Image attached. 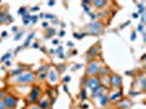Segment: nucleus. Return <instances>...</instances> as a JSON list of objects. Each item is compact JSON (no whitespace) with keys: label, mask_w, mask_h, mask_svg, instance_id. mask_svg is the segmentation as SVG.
<instances>
[{"label":"nucleus","mask_w":146,"mask_h":109,"mask_svg":"<svg viewBox=\"0 0 146 109\" xmlns=\"http://www.w3.org/2000/svg\"><path fill=\"white\" fill-rule=\"evenodd\" d=\"M99 79L96 77V76H92L91 79H89L88 83H87V86H88V89L90 90H94L97 86H99Z\"/></svg>","instance_id":"7"},{"label":"nucleus","mask_w":146,"mask_h":109,"mask_svg":"<svg viewBox=\"0 0 146 109\" xmlns=\"http://www.w3.org/2000/svg\"><path fill=\"white\" fill-rule=\"evenodd\" d=\"M133 17H134V18H138L140 15H138V13H134V14H133Z\"/></svg>","instance_id":"31"},{"label":"nucleus","mask_w":146,"mask_h":109,"mask_svg":"<svg viewBox=\"0 0 146 109\" xmlns=\"http://www.w3.org/2000/svg\"><path fill=\"white\" fill-rule=\"evenodd\" d=\"M43 26H44V27H46V26H47V23H46V22H44V23H43Z\"/></svg>","instance_id":"34"},{"label":"nucleus","mask_w":146,"mask_h":109,"mask_svg":"<svg viewBox=\"0 0 146 109\" xmlns=\"http://www.w3.org/2000/svg\"><path fill=\"white\" fill-rule=\"evenodd\" d=\"M48 104H47V100H42L41 103H40V107L43 109V108H47Z\"/></svg>","instance_id":"15"},{"label":"nucleus","mask_w":146,"mask_h":109,"mask_svg":"<svg viewBox=\"0 0 146 109\" xmlns=\"http://www.w3.org/2000/svg\"><path fill=\"white\" fill-rule=\"evenodd\" d=\"M39 94H40V89H39V87H36V86L33 87L32 91H31V93H30V95H29V97H28V101L30 104L34 103V101L38 99Z\"/></svg>","instance_id":"4"},{"label":"nucleus","mask_w":146,"mask_h":109,"mask_svg":"<svg viewBox=\"0 0 146 109\" xmlns=\"http://www.w3.org/2000/svg\"><path fill=\"white\" fill-rule=\"evenodd\" d=\"M22 71H23V69H22V68H19V69H17V70H13V71L11 72V74L17 75V74H19L20 72H22Z\"/></svg>","instance_id":"16"},{"label":"nucleus","mask_w":146,"mask_h":109,"mask_svg":"<svg viewBox=\"0 0 146 109\" xmlns=\"http://www.w3.org/2000/svg\"><path fill=\"white\" fill-rule=\"evenodd\" d=\"M21 35H22V33H20V34H18V35L16 36V37H14V39H19V38L21 37Z\"/></svg>","instance_id":"27"},{"label":"nucleus","mask_w":146,"mask_h":109,"mask_svg":"<svg viewBox=\"0 0 146 109\" xmlns=\"http://www.w3.org/2000/svg\"><path fill=\"white\" fill-rule=\"evenodd\" d=\"M48 34L52 36V35H54L55 34V30H53V28H51V30H48Z\"/></svg>","instance_id":"22"},{"label":"nucleus","mask_w":146,"mask_h":109,"mask_svg":"<svg viewBox=\"0 0 146 109\" xmlns=\"http://www.w3.org/2000/svg\"><path fill=\"white\" fill-rule=\"evenodd\" d=\"M110 84L113 87H116V89H118V87H120L122 84V80L118 74H113L112 76H110Z\"/></svg>","instance_id":"6"},{"label":"nucleus","mask_w":146,"mask_h":109,"mask_svg":"<svg viewBox=\"0 0 146 109\" xmlns=\"http://www.w3.org/2000/svg\"><path fill=\"white\" fill-rule=\"evenodd\" d=\"M4 97V92L3 91H0V100H1V98Z\"/></svg>","instance_id":"25"},{"label":"nucleus","mask_w":146,"mask_h":109,"mask_svg":"<svg viewBox=\"0 0 146 109\" xmlns=\"http://www.w3.org/2000/svg\"><path fill=\"white\" fill-rule=\"evenodd\" d=\"M46 18H49V19H53V15H51V14H47Z\"/></svg>","instance_id":"32"},{"label":"nucleus","mask_w":146,"mask_h":109,"mask_svg":"<svg viewBox=\"0 0 146 109\" xmlns=\"http://www.w3.org/2000/svg\"><path fill=\"white\" fill-rule=\"evenodd\" d=\"M35 81V74L33 72H23L21 74L16 75L12 79V82L14 83H32Z\"/></svg>","instance_id":"1"},{"label":"nucleus","mask_w":146,"mask_h":109,"mask_svg":"<svg viewBox=\"0 0 146 109\" xmlns=\"http://www.w3.org/2000/svg\"><path fill=\"white\" fill-rule=\"evenodd\" d=\"M54 3H55V2H54V1H51V2H48V6H53V4H54Z\"/></svg>","instance_id":"33"},{"label":"nucleus","mask_w":146,"mask_h":109,"mask_svg":"<svg viewBox=\"0 0 146 109\" xmlns=\"http://www.w3.org/2000/svg\"><path fill=\"white\" fill-rule=\"evenodd\" d=\"M48 80H49V82H52V83L57 81V73L55 72V70H53V69L49 70V72H48Z\"/></svg>","instance_id":"9"},{"label":"nucleus","mask_w":146,"mask_h":109,"mask_svg":"<svg viewBox=\"0 0 146 109\" xmlns=\"http://www.w3.org/2000/svg\"><path fill=\"white\" fill-rule=\"evenodd\" d=\"M86 97H87V95H86V91H83V92H81V98H83V99H86Z\"/></svg>","instance_id":"23"},{"label":"nucleus","mask_w":146,"mask_h":109,"mask_svg":"<svg viewBox=\"0 0 146 109\" xmlns=\"http://www.w3.org/2000/svg\"><path fill=\"white\" fill-rule=\"evenodd\" d=\"M89 28V31L91 34H94V35H99L102 30H103V27H102V24L100 23V22H93V23L89 24L88 26Z\"/></svg>","instance_id":"2"},{"label":"nucleus","mask_w":146,"mask_h":109,"mask_svg":"<svg viewBox=\"0 0 146 109\" xmlns=\"http://www.w3.org/2000/svg\"><path fill=\"white\" fill-rule=\"evenodd\" d=\"M40 80H44L45 79V73H40Z\"/></svg>","instance_id":"24"},{"label":"nucleus","mask_w":146,"mask_h":109,"mask_svg":"<svg viewBox=\"0 0 146 109\" xmlns=\"http://www.w3.org/2000/svg\"><path fill=\"white\" fill-rule=\"evenodd\" d=\"M121 97V92H116V93H113V95L110 96V99L111 100H115Z\"/></svg>","instance_id":"13"},{"label":"nucleus","mask_w":146,"mask_h":109,"mask_svg":"<svg viewBox=\"0 0 146 109\" xmlns=\"http://www.w3.org/2000/svg\"><path fill=\"white\" fill-rule=\"evenodd\" d=\"M104 86H102V85H99V86H97L94 90H92V94H91V98H97V97H99L101 94H103V92H104Z\"/></svg>","instance_id":"8"},{"label":"nucleus","mask_w":146,"mask_h":109,"mask_svg":"<svg viewBox=\"0 0 146 109\" xmlns=\"http://www.w3.org/2000/svg\"><path fill=\"white\" fill-rule=\"evenodd\" d=\"M33 37H34V34H31L30 36H29V37H28V39H26V41H25V44H24V46H28L29 44H30V40H31Z\"/></svg>","instance_id":"17"},{"label":"nucleus","mask_w":146,"mask_h":109,"mask_svg":"<svg viewBox=\"0 0 146 109\" xmlns=\"http://www.w3.org/2000/svg\"><path fill=\"white\" fill-rule=\"evenodd\" d=\"M46 70H47V67H46V65H43V67L40 69V73H43V72L46 71Z\"/></svg>","instance_id":"19"},{"label":"nucleus","mask_w":146,"mask_h":109,"mask_svg":"<svg viewBox=\"0 0 146 109\" xmlns=\"http://www.w3.org/2000/svg\"><path fill=\"white\" fill-rule=\"evenodd\" d=\"M6 104L3 103V100H0V109H6Z\"/></svg>","instance_id":"18"},{"label":"nucleus","mask_w":146,"mask_h":109,"mask_svg":"<svg viewBox=\"0 0 146 109\" xmlns=\"http://www.w3.org/2000/svg\"><path fill=\"white\" fill-rule=\"evenodd\" d=\"M30 109H42L40 106H33V107H31Z\"/></svg>","instance_id":"26"},{"label":"nucleus","mask_w":146,"mask_h":109,"mask_svg":"<svg viewBox=\"0 0 146 109\" xmlns=\"http://www.w3.org/2000/svg\"><path fill=\"white\" fill-rule=\"evenodd\" d=\"M98 72H99V73L102 75V76H106L107 74H108V69L107 68H99V70H98Z\"/></svg>","instance_id":"12"},{"label":"nucleus","mask_w":146,"mask_h":109,"mask_svg":"<svg viewBox=\"0 0 146 109\" xmlns=\"http://www.w3.org/2000/svg\"><path fill=\"white\" fill-rule=\"evenodd\" d=\"M129 101H126V100H124V101H121V103H119V106L120 107H122V108H126V107H129Z\"/></svg>","instance_id":"14"},{"label":"nucleus","mask_w":146,"mask_h":109,"mask_svg":"<svg viewBox=\"0 0 146 109\" xmlns=\"http://www.w3.org/2000/svg\"><path fill=\"white\" fill-rule=\"evenodd\" d=\"M138 31H143V25H140V26H138Z\"/></svg>","instance_id":"29"},{"label":"nucleus","mask_w":146,"mask_h":109,"mask_svg":"<svg viewBox=\"0 0 146 109\" xmlns=\"http://www.w3.org/2000/svg\"><path fill=\"white\" fill-rule=\"evenodd\" d=\"M0 21H2V22L6 21V15L3 13H0Z\"/></svg>","instance_id":"20"},{"label":"nucleus","mask_w":146,"mask_h":109,"mask_svg":"<svg viewBox=\"0 0 146 109\" xmlns=\"http://www.w3.org/2000/svg\"><path fill=\"white\" fill-rule=\"evenodd\" d=\"M3 103L6 104L7 108L12 109V108L16 107V105H17V99L14 98V97H12L11 95H7V96L3 97Z\"/></svg>","instance_id":"3"},{"label":"nucleus","mask_w":146,"mask_h":109,"mask_svg":"<svg viewBox=\"0 0 146 109\" xmlns=\"http://www.w3.org/2000/svg\"><path fill=\"white\" fill-rule=\"evenodd\" d=\"M106 3H107L106 1H93V4H94V7H96L97 9L103 8V6H104Z\"/></svg>","instance_id":"11"},{"label":"nucleus","mask_w":146,"mask_h":109,"mask_svg":"<svg viewBox=\"0 0 146 109\" xmlns=\"http://www.w3.org/2000/svg\"><path fill=\"white\" fill-rule=\"evenodd\" d=\"M99 103L101 106H106L108 105L109 103V98L106 96V94H101V95L99 96Z\"/></svg>","instance_id":"10"},{"label":"nucleus","mask_w":146,"mask_h":109,"mask_svg":"<svg viewBox=\"0 0 146 109\" xmlns=\"http://www.w3.org/2000/svg\"><path fill=\"white\" fill-rule=\"evenodd\" d=\"M19 12H20V13H25V9H23V8H21V9L19 10Z\"/></svg>","instance_id":"28"},{"label":"nucleus","mask_w":146,"mask_h":109,"mask_svg":"<svg viewBox=\"0 0 146 109\" xmlns=\"http://www.w3.org/2000/svg\"><path fill=\"white\" fill-rule=\"evenodd\" d=\"M98 70H99V65L96 61H92L89 63L88 65V70H87V72H88V74L89 75H93V74H96L98 73Z\"/></svg>","instance_id":"5"},{"label":"nucleus","mask_w":146,"mask_h":109,"mask_svg":"<svg viewBox=\"0 0 146 109\" xmlns=\"http://www.w3.org/2000/svg\"><path fill=\"white\" fill-rule=\"evenodd\" d=\"M9 57H10V54L8 53V54H7V55H4V56L2 57V60H3V61H4V60H7V59H8V58H9Z\"/></svg>","instance_id":"21"},{"label":"nucleus","mask_w":146,"mask_h":109,"mask_svg":"<svg viewBox=\"0 0 146 109\" xmlns=\"http://www.w3.org/2000/svg\"><path fill=\"white\" fill-rule=\"evenodd\" d=\"M69 80H70V77H69V76H67V77H65V82H68V81H69Z\"/></svg>","instance_id":"30"}]
</instances>
